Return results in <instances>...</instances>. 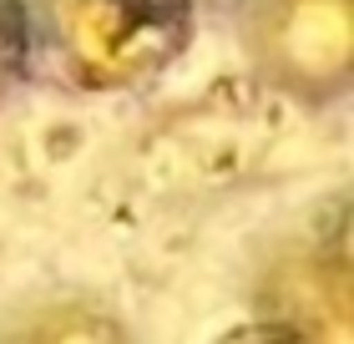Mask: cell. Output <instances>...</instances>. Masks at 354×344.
Segmentation results:
<instances>
[{"label": "cell", "mask_w": 354, "mask_h": 344, "mask_svg": "<svg viewBox=\"0 0 354 344\" xmlns=\"http://www.w3.org/2000/svg\"><path fill=\"white\" fill-rule=\"evenodd\" d=\"M152 10H167V15H192L198 21V10L207 6V0H147Z\"/></svg>", "instance_id": "obj_7"}, {"label": "cell", "mask_w": 354, "mask_h": 344, "mask_svg": "<svg viewBox=\"0 0 354 344\" xmlns=\"http://www.w3.org/2000/svg\"><path fill=\"white\" fill-rule=\"evenodd\" d=\"M259 319L288 324L309 344H349V264L344 253H299L268 278Z\"/></svg>", "instance_id": "obj_3"}, {"label": "cell", "mask_w": 354, "mask_h": 344, "mask_svg": "<svg viewBox=\"0 0 354 344\" xmlns=\"http://www.w3.org/2000/svg\"><path fill=\"white\" fill-rule=\"evenodd\" d=\"M0 344H132L127 324L102 304L86 299H61L41 304L26 319H15L0 329Z\"/></svg>", "instance_id": "obj_4"}, {"label": "cell", "mask_w": 354, "mask_h": 344, "mask_svg": "<svg viewBox=\"0 0 354 344\" xmlns=\"http://www.w3.org/2000/svg\"><path fill=\"white\" fill-rule=\"evenodd\" d=\"M218 344H309V339H304L299 329H288V324H273V319H243V324H233Z\"/></svg>", "instance_id": "obj_6"}, {"label": "cell", "mask_w": 354, "mask_h": 344, "mask_svg": "<svg viewBox=\"0 0 354 344\" xmlns=\"http://www.w3.org/2000/svg\"><path fill=\"white\" fill-rule=\"evenodd\" d=\"M238 46L268 91L334 107L354 87V0H243Z\"/></svg>", "instance_id": "obj_2"}, {"label": "cell", "mask_w": 354, "mask_h": 344, "mask_svg": "<svg viewBox=\"0 0 354 344\" xmlns=\"http://www.w3.org/2000/svg\"><path fill=\"white\" fill-rule=\"evenodd\" d=\"M30 76V46H26V10L21 0H0V102Z\"/></svg>", "instance_id": "obj_5"}, {"label": "cell", "mask_w": 354, "mask_h": 344, "mask_svg": "<svg viewBox=\"0 0 354 344\" xmlns=\"http://www.w3.org/2000/svg\"><path fill=\"white\" fill-rule=\"evenodd\" d=\"M30 71H51L71 91H137L183 61L198 36L192 15L147 0H21Z\"/></svg>", "instance_id": "obj_1"}]
</instances>
